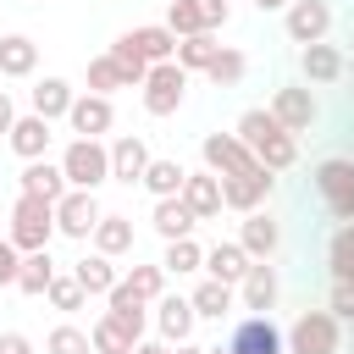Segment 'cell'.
I'll use <instances>...</instances> for the list:
<instances>
[{
  "mask_svg": "<svg viewBox=\"0 0 354 354\" xmlns=\"http://www.w3.org/2000/svg\"><path fill=\"white\" fill-rule=\"evenodd\" d=\"M61 171H66V188L94 194L100 183H111V144L105 138H72L61 149Z\"/></svg>",
  "mask_w": 354,
  "mask_h": 354,
  "instance_id": "2",
  "label": "cell"
},
{
  "mask_svg": "<svg viewBox=\"0 0 354 354\" xmlns=\"http://www.w3.org/2000/svg\"><path fill=\"white\" fill-rule=\"evenodd\" d=\"M326 266H332V282H354V221L332 232V243H326Z\"/></svg>",
  "mask_w": 354,
  "mask_h": 354,
  "instance_id": "38",
  "label": "cell"
},
{
  "mask_svg": "<svg viewBox=\"0 0 354 354\" xmlns=\"http://www.w3.org/2000/svg\"><path fill=\"white\" fill-rule=\"evenodd\" d=\"M160 266H166V277H194V271H205V249L194 238H177V243H166Z\"/></svg>",
  "mask_w": 354,
  "mask_h": 354,
  "instance_id": "37",
  "label": "cell"
},
{
  "mask_svg": "<svg viewBox=\"0 0 354 354\" xmlns=\"http://www.w3.org/2000/svg\"><path fill=\"white\" fill-rule=\"evenodd\" d=\"M315 194H321L326 216L348 227V221H354V160H348V155H326V160L315 166Z\"/></svg>",
  "mask_w": 354,
  "mask_h": 354,
  "instance_id": "5",
  "label": "cell"
},
{
  "mask_svg": "<svg viewBox=\"0 0 354 354\" xmlns=\"http://www.w3.org/2000/svg\"><path fill=\"white\" fill-rule=\"evenodd\" d=\"M171 354H205V348H199V343H177Z\"/></svg>",
  "mask_w": 354,
  "mask_h": 354,
  "instance_id": "50",
  "label": "cell"
},
{
  "mask_svg": "<svg viewBox=\"0 0 354 354\" xmlns=\"http://www.w3.org/2000/svg\"><path fill=\"white\" fill-rule=\"evenodd\" d=\"M100 199L94 194H83V188H66L61 199H55V232L61 238H77V243H88L94 238V227H100Z\"/></svg>",
  "mask_w": 354,
  "mask_h": 354,
  "instance_id": "9",
  "label": "cell"
},
{
  "mask_svg": "<svg viewBox=\"0 0 354 354\" xmlns=\"http://www.w3.org/2000/svg\"><path fill=\"white\" fill-rule=\"evenodd\" d=\"M271 116L299 138V133H310V127H315V116H321V111H315V94H310L304 83H282V88L271 94Z\"/></svg>",
  "mask_w": 354,
  "mask_h": 354,
  "instance_id": "14",
  "label": "cell"
},
{
  "mask_svg": "<svg viewBox=\"0 0 354 354\" xmlns=\"http://www.w3.org/2000/svg\"><path fill=\"white\" fill-rule=\"evenodd\" d=\"M83 77H88V94H105V100H111L116 88H133V83H127V72H122V61H116L111 50H105V55H94Z\"/></svg>",
  "mask_w": 354,
  "mask_h": 354,
  "instance_id": "35",
  "label": "cell"
},
{
  "mask_svg": "<svg viewBox=\"0 0 354 354\" xmlns=\"http://www.w3.org/2000/svg\"><path fill=\"white\" fill-rule=\"evenodd\" d=\"M72 83L66 77H39L33 88H28V105H33V116H44V122H66V111H72Z\"/></svg>",
  "mask_w": 354,
  "mask_h": 354,
  "instance_id": "19",
  "label": "cell"
},
{
  "mask_svg": "<svg viewBox=\"0 0 354 354\" xmlns=\"http://www.w3.org/2000/svg\"><path fill=\"white\" fill-rule=\"evenodd\" d=\"M122 282H127V288H133V293H138L144 304H155V299L166 293V266H160V260H155V266H133V271H127Z\"/></svg>",
  "mask_w": 354,
  "mask_h": 354,
  "instance_id": "40",
  "label": "cell"
},
{
  "mask_svg": "<svg viewBox=\"0 0 354 354\" xmlns=\"http://www.w3.org/2000/svg\"><path fill=\"white\" fill-rule=\"evenodd\" d=\"M343 348V321L332 310H299L288 326V354H337Z\"/></svg>",
  "mask_w": 354,
  "mask_h": 354,
  "instance_id": "4",
  "label": "cell"
},
{
  "mask_svg": "<svg viewBox=\"0 0 354 354\" xmlns=\"http://www.w3.org/2000/svg\"><path fill=\"white\" fill-rule=\"evenodd\" d=\"M188 299H194L199 321H221V315H232V304H238V288H227V282H210V277H205V282H199Z\"/></svg>",
  "mask_w": 354,
  "mask_h": 354,
  "instance_id": "32",
  "label": "cell"
},
{
  "mask_svg": "<svg viewBox=\"0 0 354 354\" xmlns=\"http://www.w3.org/2000/svg\"><path fill=\"white\" fill-rule=\"evenodd\" d=\"M149 321H155L160 343H171V348H177V343H188V337H194V326H199V310H194V299H188V293H160Z\"/></svg>",
  "mask_w": 354,
  "mask_h": 354,
  "instance_id": "10",
  "label": "cell"
},
{
  "mask_svg": "<svg viewBox=\"0 0 354 354\" xmlns=\"http://www.w3.org/2000/svg\"><path fill=\"white\" fill-rule=\"evenodd\" d=\"M149 227H155L166 243H177V238H194L199 216H194L183 199H155V210H149Z\"/></svg>",
  "mask_w": 354,
  "mask_h": 354,
  "instance_id": "26",
  "label": "cell"
},
{
  "mask_svg": "<svg viewBox=\"0 0 354 354\" xmlns=\"http://www.w3.org/2000/svg\"><path fill=\"white\" fill-rule=\"evenodd\" d=\"M277 293H282V282H277V266H271V260H254L249 277L238 282V299H243V310H254V315H271Z\"/></svg>",
  "mask_w": 354,
  "mask_h": 354,
  "instance_id": "18",
  "label": "cell"
},
{
  "mask_svg": "<svg viewBox=\"0 0 354 354\" xmlns=\"http://www.w3.org/2000/svg\"><path fill=\"white\" fill-rule=\"evenodd\" d=\"M17 271H22V249L0 238V288H17Z\"/></svg>",
  "mask_w": 354,
  "mask_h": 354,
  "instance_id": "45",
  "label": "cell"
},
{
  "mask_svg": "<svg viewBox=\"0 0 354 354\" xmlns=\"http://www.w3.org/2000/svg\"><path fill=\"white\" fill-rule=\"evenodd\" d=\"M205 354H232V348H205Z\"/></svg>",
  "mask_w": 354,
  "mask_h": 354,
  "instance_id": "51",
  "label": "cell"
},
{
  "mask_svg": "<svg viewBox=\"0 0 354 354\" xmlns=\"http://www.w3.org/2000/svg\"><path fill=\"white\" fill-rule=\"evenodd\" d=\"M17 183H22L17 194H33V199H50V205H55V199L66 194V171H61V160H28Z\"/></svg>",
  "mask_w": 354,
  "mask_h": 354,
  "instance_id": "24",
  "label": "cell"
},
{
  "mask_svg": "<svg viewBox=\"0 0 354 354\" xmlns=\"http://www.w3.org/2000/svg\"><path fill=\"white\" fill-rule=\"evenodd\" d=\"M94 249H100V254H111V260H116V254H127V249H133V221H127V216H116V210H105V216H100V227H94Z\"/></svg>",
  "mask_w": 354,
  "mask_h": 354,
  "instance_id": "34",
  "label": "cell"
},
{
  "mask_svg": "<svg viewBox=\"0 0 354 354\" xmlns=\"http://www.w3.org/2000/svg\"><path fill=\"white\" fill-rule=\"evenodd\" d=\"M271 188H277V171H266V166L254 160L249 171H238V177H221V210H238V216H254V210H266V199H271Z\"/></svg>",
  "mask_w": 354,
  "mask_h": 354,
  "instance_id": "6",
  "label": "cell"
},
{
  "mask_svg": "<svg viewBox=\"0 0 354 354\" xmlns=\"http://www.w3.org/2000/svg\"><path fill=\"white\" fill-rule=\"evenodd\" d=\"M149 160H155V155H149V144H144L138 133H122V138L111 144V183H127V188H133V183H144Z\"/></svg>",
  "mask_w": 354,
  "mask_h": 354,
  "instance_id": "16",
  "label": "cell"
},
{
  "mask_svg": "<svg viewBox=\"0 0 354 354\" xmlns=\"http://www.w3.org/2000/svg\"><path fill=\"white\" fill-rule=\"evenodd\" d=\"M122 39H127V44H133V50H138L149 66H160V61H177V33H171L166 22H149V28H127Z\"/></svg>",
  "mask_w": 354,
  "mask_h": 354,
  "instance_id": "22",
  "label": "cell"
},
{
  "mask_svg": "<svg viewBox=\"0 0 354 354\" xmlns=\"http://www.w3.org/2000/svg\"><path fill=\"white\" fill-rule=\"evenodd\" d=\"M11 127H17V105H11V94L0 88V138H11Z\"/></svg>",
  "mask_w": 354,
  "mask_h": 354,
  "instance_id": "47",
  "label": "cell"
},
{
  "mask_svg": "<svg viewBox=\"0 0 354 354\" xmlns=\"http://www.w3.org/2000/svg\"><path fill=\"white\" fill-rule=\"evenodd\" d=\"M44 299H50V310H61V315H72V310H83V304H88V293H83V282H77L72 271H61V277L50 282V293H44Z\"/></svg>",
  "mask_w": 354,
  "mask_h": 354,
  "instance_id": "41",
  "label": "cell"
},
{
  "mask_svg": "<svg viewBox=\"0 0 354 354\" xmlns=\"http://www.w3.org/2000/svg\"><path fill=\"white\" fill-rule=\"evenodd\" d=\"M133 354H171V343H160V337H144Z\"/></svg>",
  "mask_w": 354,
  "mask_h": 354,
  "instance_id": "48",
  "label": "cell"
},
{
  "mask_svg": "<svg viewBox=\"0 0 354 354\" xmlns=\"http://www.w3.org/2000/svg\"><path fill=\"white\" fill-rule=\"evenodd\" d=\"M183 183H188V166L183 160H149V171H144V188H149V199H177L183 194Z\"/></svg>",
  "mask_w": 354,
  "mask_h": 354,
  "instance_id": "30",
  "label": "cell"
},
{
  "mask_svg": "<svg viewBox=\"0 0 354 354\" xmlns=\"http://www.w3.org/2000/svg\"><path fill=\"white\" fill-rule=\"evenodd\" d=\"M343 66H348V61H343V50H337V44H326V39L299 50V72H304V83H337V77H343Z\"/></svg>",
  "mask_w": 354,
  "mask_h": 354,
  "instance_id": "23",
  "label": "cell"
},
{
  "mask_svg": "<svg viewBox=\"0 0 354 354\" xmlns=\"http://www.w3.org/2000/svg\"><path fill=\"white\" fill-rule=\"evenodd\" d=\"M105 315H116V321H122L133 337H144V326H149V304H144V299H138L127 282H116V288L105 293Z\"/></svg>",
  "mask_w": 354,
  "mask_h": 354,
  "instance_id": "28",
  "label": "cell"
},
{
  "mask_svg": "<svg viewBox=\"0 0 354 354\" xmlns=\"http://www.w3.org/2000/svg\"><path fill=\"white\" fill-rule=\"evenodd\" d=\"M254 6H260V11H288L293 0H254Z\"/></svg>",
  "mask_w": 354,
  "mask_h": 354,
  "instance_id": "49",
  "label": "cell"
},
{
  "mask_svg": "<svg viewBox=\"0 0 354 354\" xmlns=\"http://www.w3.org/2000/svg\"><path fill=\"white\" fill-rule=\"evenodd\" d=\"M199 221H216L221 216V177L216 171H188V183H183V194H177Z\"/></svg>",
  "mask_w": 354,
  "mask_h": 354,
  "instance_id": "20",
  "label": "cell"
},
{
  "mask_svg": "<svg viewBox=\"0 0 354 354\" xmlns=\"http://www.w3.org/2000/svg\"><path fill=\"white\" fill-rule=\"evenodd\" d=\"M326 310H332L337 321H354V282H332V293H326Z\"/></svg>",
  "mask_w": 354,
  "mask_h": 354,
  "instance_id": "44",
  "label": "cell"
},
{
  "mask_svg": "<svg viewBox=\"0 0 354 354\" xmlns=\"http://www.w3.org/2000/svg\"><path fill=\"white\" fill-rule=\"evenodd\" d=\"M249 266H254V260L243 254V243H238V238H221V243H210V249H205V277H210V282L238 288V282L249 277Z\"/></svg>",
  "mask_w": 354,
  "mask_h": 354,
  "instance_id": "17",
  "label": "cell"
},
{
  "mask_svg": "<svg viewBox=\"0 0 354 354\" xmlns=\"http://www.w3.org/2000/svg\"><path fill=\"white\" fill-rule=\"evenodd\" d=\"M0 354H33V343L22 332H0Z\"/></svg>",
  "mask_w": 354,
  "mask_h": 354,
  "instance_id": "46",
  "label": "cell"
},
{
  "mask_svg": "<svg viewBox=\"0 0 354 354\" xmlns=\"http://www.w3.org/2000/svg\"><path fill=\"white\" fill-rule=\"evenodd\" d=\"M199 155H205V171H216V177H238V171L254 166V155H249V144L238 133H205Z\"/></svg>",
  "mask_w": 354,
  "mask_h": 354,
  "instance_id": "13",
  "label": "cell"
},
{
  "mask_svg": "<svg viewBox=\"0 0 354 354\" xmlns=\"http://www.w3.org/2000/svg\"><path fill=\"white\" fill-rule=\"evenodd\" d=\"M238 243H243V254H249V260H271V254L282 249V227H277L266 210H254V216H243Z\"/></svg>",
  "mask_w": 354,
  "mask_h": 354,
  "instance_id": "21",
  "label": "cell"
},
{
  "mask_svg": "<svg viewBox=\"0 0 354 354\" xmlns=\"http://www.w3.org/2000/svg\"><path fill=\"white\" fill-rule=\"evenodd\" d=\"M243 144H249V155L266 166V171H288L293 160H299V138L271 116V111H260V105H249L243 116H238V127H232Z\"/></svg>",
  "mask_w": 354,
  "mask_h": 354,
  "instance_id": "1",
  "label": "cell"
},
{
  "mask_svg": "<svg viewBox=\"0 0 354 354\" xmlns=\"http://www.w3.org/2000/svg\"><path fill=\"white\" fill-rule=\"evenodd\" d=\"M221 55L216 33H194V39H177V66L183 72H210V61Z\"/></svg>",
  "mask_w": 354,
  "mask_h": 354,
  "instance_id": "36",
  "label": "cell"
},
{
  "mask_svg": "<svg viewBox=\"0 0 354 354\" xmlns=\"http://www.w3.org/2000/svg\"><path fill=\"white\" fill-rule=\"evenodd\" d=\"M39 72V44L28 33H6L0 39V77H33Z\"/></svg>",
  "mask_w": 354,
  "mask_h": 354,
  "instance_id": "29",
  "label": "cell"
},
{
  "mask_svg": "<svg viewBox=\"0 0 354 354\" xmlns=\"http://www.w3.org/2000/svg\"><path fill=\"white\" fill-rule=\"evenodd\" d=\"M227 17H232L227 0H171V6H166V28H171L177 39L216 33V28H227Z\"/></svg>",
  "mask_w": 354,
  "mask_h": 354,
  "instance_id": "7",
  "label": "cell"
},
{
  "mask_svg": "<svg viewBox=\"0 0 354 354\" xmlns=\"http://www.w3.org/2000/svg\"><path fill=\"white\" fill-rule=\"evenodd\" d=\"M183 94H188V72H183L177 61L149 66V77H144V111H149V116H177Z\"/></svg>",
  "mask_w": 354,
  "mask_h": 354,
  "instance_id": "8",
  "label": "cell"
},
{
  "mask_svg": "<svg viewBox=\"0 0 354 354\" xmlns=\"http://www.w3.org/2000/svg\"><path fill=\"white\" fill-rule=\"evenodd\" d=\"M88 343H94V354H133L144 337H133V332H127L116 315H100V321L88 326Z\"/></svg>",
  "mask_w": 354,
  "mask_h": 354,
  "instance_id": "33",
  "label": "cell"
},
{
  "mask_svg": "<svg viewBox=\"0 0 354 354\" xmlns=\"http://www.w3.org/2000/svg\"><path fill=\"white\" fill-rule=\"evenodd\" d=\"M232 354H288V332L271 321V315H243L227 337Z\"/></svg>",
  "mask_w": 354,
  "mask_h": 354,
  "instance_id": "12",
  "label": "cell"
},
{
  "mask_svg": "<svg viewBox=\"0 0 354 354\" xmlns=\"http://www.w3.org/2000/svg\"><path fill=\"white\" fill-rule=\"evenodd\" d=\"M282 28H288V39L304 50V44H321L326 33H332V0H293L288 11H282Z\"/></svg>",
  "mask_w": 354,
  "mask_h": 354,
  "instance_id": "11",
  "label": "cell"
},
{
  "mask_svg": "<svg viewBox=\"0 0 354 354\" xmlns=\"http://www.w3.org/2000/svg\"><path fill=\"white\" fill-rule=\"evenodd\" d=\"M55 277H61V271H55L50 249H39V254H22V271H17V293H33V299H44Z\"/></svg>",
  "mask_w": 354,
  "mask_h": 354,
  "instance_id": "31",
  "label": "cell"
},
{
  "mask_svg": "<svg viewBox=\"0 0 354 354\" xmlns=\"http://www.w3.org/2000/svg\"><path fill=\"white\" fill-rule=\"evenodd\" d=\"M50 138H55V133H50V122L28 111V116H17V127H11V138H6V144H11V149L22 155V166H28V160H44Z\"/></svg>",
  "mask_w": 354,
  "mask_h": 354,
  "instance_id": "25",
  "label": "cell"
},
{
  "mask_svg": "<svg viewBox=\"0 0 354 354\" xmlns=\"http://www.w3.org/2000/svg\"><path fill=\"white\" fill-rule=\"evenodd\" d=\"M111 55L122 61V72H127V83H133V88H144V77H149V61H144V55H138V50H133L127 39H116V44H111Z\"/></svg>",
  "mask_w": 354,
  "mask_h": 354,
  "instance_id": "43",
  "label": "cell"
},
{
  "mask_svg": "<svg viewBox=\"0 0 354 354\" xmlns=\"http://www.w3.org/2000/svg\"><path fill=\"white\" fill-rule=\"evenodd\" d=\"M44 348H50V354H94V343H88V332H83V326H72V321H61V326H50V337H44Z\"/></svg>",
  "mask_w": 354,
  "mask_h": 354,
  "instance_id": "42",
  "label": "cell"
},
{
  "mask_svg": "<svg viewBox=\"0 0 354 354\" xmlns=\"http://www.w3.org/2000/svg\"><path fill=\"white\" fill-rule=\"evenodd\" d=\"M72 277L83 282V293H88V299H105V293L122 282V277H116V266H111V254H100V249H94V254H83V260H72Z\"/></svg>",
  "mask_w": 354,
  "mask_h": 354,
  "instance_id": "27",
  "label": "cell"
},
{
  "mask_svg": "<svg viewBox=\"0 0 354 354\" xmlns=\"http://www.w3.org/2000/svg\"><path fill=\"white\" fill-rule=\"evenodd\" d=\"M243 72H249V61H243V50H232V44H221V55L210 61V72H205V77H210L216 88H238V83H243Z\"/></svg>",
  "mask_w": 354,
  "mask_h": 354,
  "instance_id": "39",
  "label": "cell"
},
{
  "mask_svg": "<svg viewBox=\"0 0 354 354\" xmlns=\"http://www.w3.org/2000/svg\"><path fill=\"white\" fill-rule=\"evenodd\" d=\"M22 254H39V249H50V238H55V205L50 199H33V194H17V205H11V232H6Z\"/></svg>",
  "mask_w": 354,
  "mask_h": 354,
  "instance_id": "3",
  "label": "cell"
},
{
  "mask_svg": "<svg viewBox=\"0 0 354 354\" xmlns=\"http://www.w3.org/2000/svg\"><path fill=\"white\" fill-rule=\"evenodd\" d=\"M66 127H72L77 138H105V133L116 127V111H111L105 94H77L72 111H66Z\"/></svg>",
  "mask_w": 354,
  "mask_h": 354,
  "instance_id": "15",
  "label": "cell"
}]
</instances>
